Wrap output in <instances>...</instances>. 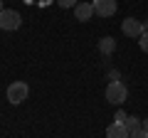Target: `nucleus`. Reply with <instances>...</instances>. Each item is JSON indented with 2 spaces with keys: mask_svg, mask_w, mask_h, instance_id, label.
Listing matches in <instances>:
<instances>
[{
  "mask_svg": "<svg viewBox=\"0 0 148 138\" xmlns=\"http://www.w3.org/2000/svg\"><path fill=\"white\" fill-rule=\"evenodd\" d=\"M128 138H148V131L141 126L138 131H131V136H128Z\"/></svg>",
  "mask_w": 148,
  "mask_h": 138,
  "instance_id": "11",
  "label": "nucleus"
},
{
  "mask_svg": "<svg viewBox=\"0 0 148 138\" xmlns=\"http://www.w3.org/2000/svg\"><path fill=\"white\" fill-rule=\"evenodd\" d=\"M114 118H116V123H126V113H123V111H116V116H114Z\"/></svg>",
  "mask_w": 148,
  "mask_h": 138,
  "instance_id": "13",
  "label": "nucleus"
},
{
  "mask_svg": "<svg viewBox=\"0 0 148 138\" xmlns=\"http://www.w3.org/2000/svg\"><path fill=\"white\" fill-rule=\"evenodd\" d=\"M143 32H148V20H146V22H143Z\"/></svg>",
  "mask_w": 148,
  "mask_h": 138,
  "instance_id": "15",
  "label": "nucleus"
},
{
  "mask_svg": "<svg viewBox=\"0 0 148 138\" xmlns=\"http://www.w3.org/2000/svg\"><path fill=\"white\" fill-rule=\"evenodd\" d=\"M27 96H30V86H27L25 81H12V84L8 86V101H10V104H22Z\"/></svg>",
  "mask_w": 148,
  "mask_h": 138,
  "instance_id": "2",
  "label": "nucleus"
},
{
  "mask_svg": "<svg viewBox=\"0 0 148 138\" xmlns=\"http://www.w3.org/2000/svg\"><path fill=\"white\" fill-rule=\"evenodd\" d=\"M131 136V131L126 128V123H111L109 128H106V138H128Z\"/></svg>",
  "mask_w": 148,
  "mask_h": 138,
  "instance_id": "7",
  "label": "nucleus"
},
{
  "mask_svg": "<svg viewBox=\"0 0 148 138\" xmlns=\"http://www.w3.org/2000/svg\"><path fill=\"white\" fill-rule=\"evenodd\" d=\"M106 99L111 101V104H123V101L128 99V89L123 81H111L109 86H106Z\"/></svg>",
  "mask_w": 148,
  "mask_h": 138,
  "instance_id": "1",
  "label": "nucleus"
},
{
  "mask_svg": "<svg viewBox=\"0 0 148 138\" xmlns=\"http://www.w3.org/2000/svg\"><path fill=\"white\" fill-rule=\"evenodd\" d=\"M91 5H94V12L99 17H111L116 12V0H94Z\"/></svg>",
  "mask_w": 148,
  "mask_h": 138,
  "instance_id": "4",
  "label": "nucleus"
},
{
  "mask_svg": "<svg viewBox=\"0 0 148 138\" xmlns=\"http://www.w3.org/2000/svg\"><path fill=\"white\" fill-rule=\"evenodd\" d=\"M20 25H22V17H20L17 10H3L0 12V27H3V30L12 32V30H17Z\"/></svg>",
  "mask_w": 148,
  "mask_h": 138,
  "instance_id": "3",
  "label": "nucleus"
},
{
  "mask_svg": "<svg viewBox=\"0 0 148 138\" xmlns=\"http://www.w3.org/2000/svg\"><path fill=\"white\" fill-rule=\"evenodd\" d=\"M3 10H5V8H3V0H0V12H3Z\"/></svg>",
  "mask_w": 148,
  "mask_h": 138,
  "instance_id": "16",
  "label": "nucleus"
},
{
  "mask_svg": "<svg viewBox=\"0 0 148 138\" xmlns=\"http://www.w3.org/2000/svg\"><path fill=\"white\" fill-rule=\"evenodd\" d=\"M0 30H3V27H0Z\"/></svg>",
  "mask_w": 148,
  "mask_h": 138,
  "instance_id": "17",
  "label": "nucleus"
},
{
  "mask_svg": "<svg viewBox=\"0 0 148 138\" xmlns=\"http://www.w3.org/2000/svg\"><path fill=\"white\" fill-rule=\"evenodd\" d=\"M114 49H116V40H114V37H101L99 40V52L104 54V57L114 54Z\"/></svg>",
  "mask_w": 148,
  "mask_h": 138,
  "instance_id": "8",
  "label": "nucleus"
},
{
  "mask_svg": "<svg viewBox=\"0 0 148 138\" xmlns=\"http://www.w3.org/2000/svg\"><path fill=\"white\" fill-rule=\"evenodd\" d=\"M138 47H141L143 52H148V32H143L141 37H138Z\"/></svg>",
  "mask_w": 148,
  "mask_h": 138,
  "instance_id": "10",
  "label": "nucleus"
},
{
  "mask_svg": "<svg viewBox=\"0 0 148 138\" xmlns=\"http://www.w3.org/2000/svg\"><path fill=\"white\" fill-rule=\"evenodd\" d=\"M77 3H79V0H57V5H59V8H74Z\"/></svg>",
  "mask_w": 148,
  "mask_h": 138,
  "instance_id": "12",
  "label": "nucleus"
},
{
  "mask_svg": "<svg viewBox=\"0 0 148 138\" xmlns=\"http://www.w3.org/2000/svg\"><path fill=\"white\" fill-rule=\"evenodd\" d=\"M121 30H123V35H128V37H141L143 35V25H141V20H136V17H126V20L121 22Z\"/></svg>",
  "mask_w": 148,
  "mask_h": 138,
  "instance_id": "5",
  "label": "nucleus"
},
{
  "mask_svg": "<svg viewBox=\"0 0 148 138\" xmlns=\"http://www.w3.org/2000/svg\"><path fill=\"white\" fill-rule=\"evenodd\" d=\"M143 128H146V131H148V116L143 118Z\"/></svg>",
  "mask_w": 148,
  "mask_h": 138,
  "instance_id": "14",
  "label": "nucleus"
},
{
  "mask_svg": "<svg viewBox=\"0 0 148 138\" xmlns=\"http://www.w3.org/2000/svg\"><path fill=\"white\" fill-rule=\"evenodd\" d=\"M141 126H143V121H141L138 116H128V118H126V128H128V131H138Z\"/></svg>",
  "mask_w": 148,
  "mask_h": 138,
  "instance_id": "9",
  "label": "nucleus"
},
{
  "mask_svg": "<svg viewBox=\"0 0 148 138\" xmlns=\"http://www.w3.org/2000/svg\"><path fill=\"white\" fill-rule=\"evenodd\" d=\"M91 15H96L91 3H77V5H74V17H77V20L86 22V20H91Z\"/></svg>",
  "mask_w": 148,
  "mask_h": 138,
  "instance_id": "6",
  "label": "nucleus"
}]
</instances>
